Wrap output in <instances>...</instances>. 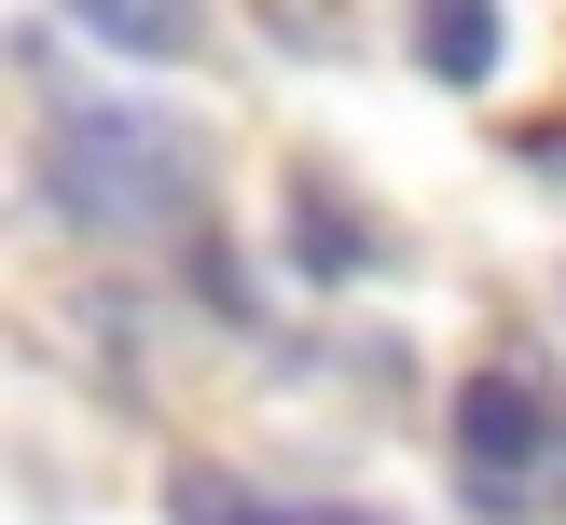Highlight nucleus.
Wrapping results in <instances>:
<instances>
[{
    "label": "nucleus",
    "mask_w": 566,
    "mask_h": 525,
    "mask_svg": "<svg viewBox=\"0 0 566 525\" xmlns=\"http://www.w3.org/2000/svg\"><path fill=\"white\" fill-rule=\"evenodd\" d=\"M415 55H429V83H497L512 14L497 0H415Z\"/></svg>",
    "instance_id": "nucleus-3"
},
{
    "label": "nucleus",
    "mask_w": 566,
    "mask_h": 525,
    "mask_svg": "<svg viewBox=\"0 0 566 525\" xmlns=\"http://www.w3.org/2000/svg\"><path fill=\"white\" fill-rule=\"evenodd\" d=\"M166 525H318V512H291V497L235 484V470H180V484H166Z\"/></svg>",
    "instance_id": "nucleus-6"
},
{
    "label": "nucleus",
    "mask_w": 566,
    "mask_h": 525,
    "mask_svg": "<svg viewBox=\"0 0 566 525\" xmlns=\"http://www.w3.org/2000/svg\"><path fill=\"white\" fill-rule=\"evenodd\" d=\"M553 497H566V442H553Z\"/></svg>",
    "instance_id": "nucleus-9"
},
{
    "label": "nucleus",
    "mask_w": 566,
    "mask_h": 525,
    "mask_svg": "<svg viewBox=\"0 0 566 525\" xmlns=\"http://www.w3.org/2000/svg\"><path fill=\"white\" fill-rule=\"evenodd\" d=\"M111 55H208V0H70Z\"/></svg>",
    "instance_id": "nucleus-5"
},
{
    "label": "nucleus",
    "mask_w": 566,
    "mask_h": 525,
    "mask_svg": "<svg viewBox=\"0 0 566 525\" xmlns=\"http://www.w3.org/2000/svg\"><path fill=\"white\" fill-rule=\"evenodd\" d=\"M553 442L566 414L539 401L525 374H470L457 387V456H470V512H525V497L553 484Z\"/></svg>",
    "instance_id": "nucleus-2"
},
{
    "label": "nucleus",
    "mask_w": 566,
    "mask_h": 525,
    "mask_svg": "<svg viewBox=\"0 0 566 525\" xmlns=\"http://www.w3.org/2000/svg\"><path fill=\"white\" fill-rule=\"evenodd\" d=\"M318 525H387V512H318Z\"/></svg>",
    "instance_id": "nucleus-8"
},
{
    "label": "nucleus",
    "mask_w": 566,
    "mask_h": 525,
    "mask_svg": "<svg viewBox=\"0 0 566 525\" xmlns=\"http://www.w3.org/2000/svg\"><path fill=\"white\" fill-rule=\"evenodd\" d=\"M291 249H304V276H332V291L374 276V221H359L332 180H291Z\"/></svg>",
    "instance_id": "nucleus-4"
},
{
    "label": "nucleus",
    "mask_w": 566,
    "mask_h": 525,
    "mask_svg": "<svg viewBox=\"0 0 566 525\" xmlns=\"http://www.w3.org/2000/svg\"><path fill=\"white\" fill-rule=\"evenodd\" d=\"M42 193L55 221H83V235H180L193 208H208V153H193V125H166V111H111V97H55L42 125Z\"/></svg>",
    "instance_id": "nucleus-1"
},
{
    "label": "nucleus",
    "mask_w": 566,
    "mask_h": 525,
    "mask_svg": "<svg viewBox=\"0 0 566 525\" xmlns=\"http://www.w3.org/2000/svg\"><path fill=\"white\" fill-rule=\"evenodd\" d=\"M512 153H525V166H539V180H566V125H525V138H512Z\"/></svg>",
    "instance_id": "nucleus-7"
}]
</instances>
